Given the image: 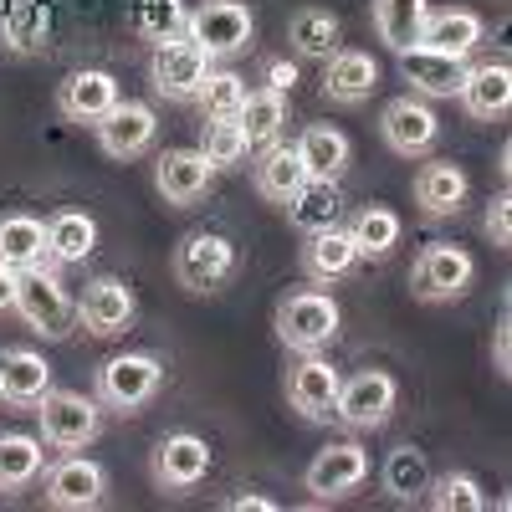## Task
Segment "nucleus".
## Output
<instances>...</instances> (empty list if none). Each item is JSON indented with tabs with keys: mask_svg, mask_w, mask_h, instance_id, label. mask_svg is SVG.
Returning <instances> with one entry per match:
<instances>
[{
	"mask_svg": "<svg viewBox=\"0 0 512 512\" xmlns=\"http://www.w3.org/2000/svg\"><path fill=\"white\" fill-rule=\"evenodd\" d=\"M164 384V364L154 354H113L98 364V405L118 415H139Z\"/></svg>",
	"mask_w": 512,
	"mask_h": 512,
	"instance_id": "obj_1",
	"label": "nucleus"
},
{
	"mask_svg": "<svg viewBox=\"0 0 512 512\" xmlns=\"http://www.w3.org/2000/svg\"><path fill=\"white\" fill-rule=\"evenodd\" d=\"M16 313L26 318V328H36L41 338H67L77 323V303L67 297V287L57 282V267H31L16 282Z\"/></svg>",
	"mask_w": 512,
	"mask_h": 512,
	"instance_id": "obj_2",
	"label": "nucleus"
},
{
	"mask_svg": "<svg viewBox=\"0 0 512 512\" xmlns=\"http://www.w3.org/2000/svg\"><path fill=\"white\" fill-rule=\"evenodd\" d=\"M338 333V303L328 292H292L277 303V338L292 354H318Z\"/></svg>",
	"mask_w": 512,
	"mask_h": 512,
	"instance_id": "obj_3",
	"label": "nucleus"
},
{
	"mask_svg": "<svg viewBox=\"0 0 512 512\" xmlns=\"http://www.w3.org/2000/svg\"><path fill=\"white\" fill-rule=\"evenodd\" d=\"M185 36L210 62H216V57H241V52H251L256 21H251V11L241 6V0H205V6L190 11Z\"/></svg>",
	"mask_w": 512,
	"mask_h": 512,
	"instance_id": "obj_4",
	"label": "nucleus"
},
{
	"mask_svg": "<svg viewBox=\"0 0 512 512\" xmlns=\"http://www.w3.org/2000/svg\"><path fill=\"white\" fill-rule=\"evenodd\" d=\"M231 272H236V246L221 231H190L175 246V282L195 297L221 292L231 282Z\"/></svg>",
	"mask_w": 512,
	"mask_h": 512,
	"instance_id": "obj_5",
	"label": "nucleus"
},
{
	"mask_svg": "<svg viewBox=\"0 0 512 512\" xmlns=\"http://www.w3.org/2000/svg\"><path fill=\"white\" fill-rule=\"evenodd\" d=\"M472 277H477L472 251H461L451 241H431L410 267V292L420 297V303H451V297H461L466 287H472Z\"/></svg>",
	"mask_w": 512,
	"mask_h": 512,
	"instance_id": "obj_6",
	"label": "nucleus"
},
{
	"mask_svg": "<svg viewBox=\"0 0 512 512\" xmlns=\"http://www.w3.org/2000/svg\"><path fill=\"white\" fill-rule=\"evenodd\" d=\"M395 400H400L395 374H384V369H364V374H354V379H338L333 415L344 420L349 431H379V425L395 415Z\"/></svg>",
	"mask_w": 512,
	"mask_h": 512,
	"instance_id": "obj_7",
	"label": "nucleus"
},
{
	"mask_svg": "<svg viewBox=\"0 0 512 512\" xmlns=\"http://www.w3.org/2000/svg\"><path fill=\"white\" fill-rule=\"evenodd\" d=\"M36 415H41V441L57 446V451H82L98 436V425H103L98 400L77 395V390H47Z\"/></svg>",
	"mask_w": 512,
	"mask_h": 512,
	"instance_id": "obj_8",
	"label": "nucleus"
},
{
	"mask_svg": "<svg viewBox=\"0 0 512 512\" xmlns=\"http://www.w3.org/2000/svg\"><path fill=\"white\" fill-rule=\"evenodd\" d=\"M379 134H384V144H390L400 159H415V154H431V144L441 139V118H436V108L425 98L400 93V98L384 103Z\"/></svg>",
	"mask_w": 512,
	"mask_h": 512,
	"instance_id": "obj_9",
	"label": "nucleus"
},
{
	"mask_svg": "<svg viewBox=\"0 0 512 512\" xmlns=\"http://www.w3.org/2000/svg\"><path fill=\"white\" fill-rule=\"evenodd\" d=\"M205 72H210V57L195 47L190 36L159 41L154 57H149V82H154V93H159V98H175V103H185V98L200 93Z\"/></svg>",
	"mask_w": 512,
	"mask_h": 512,
	"instance_id": "obj_10",
	"label": "nucleus"
},
{
	"mask_svg": "<svg viewBox=\"0 0 512 512\" xmlns=\"http://www.w3.org/2000/svg\"><path fill=\"white\" fill-rule=\"evenodd\" d=\"M369 477V451L354 446V441H338L328 451H318L308 461V472H303V487L318 497V502H338V497H349L359 492Z\"/></svg>",
	"mask_w": 512,
	"mask_h": 512,
	"instance_id": "obj_11",
	"label": "nucleus"
},
{
	"mask_svg": "<svg viewBox=\"0 0 512 512\" xmlns=\"http://www.w3.org/2000/svg\"><path fill=\"white\" fill-rule=\"evenodd\" d=\"M118 77L113 72H103V67H77L62 88H57V108H62V118L67 123H88V128H98L113 108H118Z\"/></svg>",
	"mask_w": 512,
	"mask_h": 512,
	"instance_id": "obj_12",
	"label": "nucleus"
},
{
	"mask_svg": "<svg viewBox=\"0 0 512 512\" xmlns=\"http://www.w3.org/2000/svg\"><path fill=\"white\" fill-rule=\"evenodd\" d=\"M134 313H139L134 287L118 282V277H98V282H88V292H82V303H77V323L88 328L93 338H118V333H128Z\"/></svg>",
	"mask_w": 512,
	"mask_h": 512,
	"instance_id": "obj_13",
	"label": "nucleus"
},
{
	"mask_svg": "<svg viewBox=\"0 0 512 512\" xmlns=\"http://www.w3.org/2000/svg\"><path fill=\"white\" fill-rule=\"evenodd\" d=\"M210 477V446L190 431H175L154 446V482L164 492H190Z\"/></svg>",
	"mask_w": 512,
	"mask_h": 512,
	"instance_id": "obj_14",
	"label": "nucleus"
},
{
	"mask_svg": "<svg viewBox=\"0 0 512 512\" xmlns=\"http://www.w3.org/2000/svg\"><path fill=\"white\" fill-rule=\"evenodd\" d=\"M210 180H216V169L200 149H164L154 159V190L164 195V205H195L205 200Z\"/></svg>",
	"mask_w": 512,
	"mask_h": 512,
	"instance_id": "obj_15",
	"label": "nucleus"
},
{
	"mask_svg": "<svg viewBox=\"0 0 512 512\" xmlns=\"http://www.w3.org/2000/svg\"><path fill=\"white\" fill-rule=\"evenodd\" d=\"M159 134V118L149 103H134V98H118V108L98 123V149L108 159H139Z\"/></svg>",
	"mask_w": 512,
	"mask_h": 512,
	"instance_id": "obj_16",
	"label": "nucleus"
},
{
	"mask_svg": "<svg viewBox=\"0 0 512 512\" xmlns=\"http://www.w3.org/2000/svg\"><path fill=\"white\" fill-rule=\"evenodd\" d=\"M103 492H108V472H103L98 461H88V456H67V461H57L52 472H47V487H41V497H47L52 507H62V512L98 507Z\"/></svg>",
	"mask_w": 512,
	"mask_h": 512,
	"instance_id": "obj_17",
	"label": "nucleus"
},
{
	"mask_svg": "<svg viewBox=\"0 0 512 512\" xmlns=\"http://www.w3.org/2000/svg\"><path fill=\"white\" fill-rule=\"evenodd\" d=\"M333 400H338V369L318 354H303V364L287 374V405L303 420H328Z\"/></svg>",
	"mask_w": 512,
	"mask_h": 512,
	"instance_id": "obj_18",
	"label": "nucleus"
},
{
	"mask_svg": "<svg viewBox=\"0 0 512 512\" xmlns=\"http://www.w3.org/2000/svg\"><path fill=\"white\" fill-rule=\"evenodd\" d=\"M379 88V62L369 52H354V47H338L323 67V98L338 103V108H354L364 103L369 93Z\"/></svg>",
	"mask_w": 512,
	"mask_h": 512,
	"instance_id": "obj_19",
	"label": "nucleus"
},
{
	"mask_svg": "<svg viewBox=\"0 0 512 512\" xmlns=\"http://www.w3.org/2000/svg\"><path fill=\"white\" fill-rule=\"evenodd\" d=\"M400 77L410 82L415 98H456L461 82H466V62L425 52V47H410V52H400Z\"/></svg>",
	"mask_w": 512,
	"mask_h": 512,
	"instance_id": "obj_20",
	"label": "nucleus"
},
{
	"mask_svg": "<svg viewBox=\"0 0 512 512\" xmlns=\"http://www.w3.org/2000/svg\"><path fill=\"white\" fill-rule=\"evenodd\" d=\"M359 262H364V256H359V246H354V236H349L344 226L313 231V236H308V246H303V272H308L318 287L344 282Z\"/></svg>",
	"mask_w": 512,
	"mask_h": 512,
	"instance_id": "obj_21",
	"label": "nucleus"
},
{
	"mask_svg": "<svg viewBox=\"0 0 512 512\" xmlns=\"http://www.w3.org/2000/svg\"><path fill=\"white\" fill-rule=\"evenodd\" d=\"M461 108L472 113L477 123H492L512 108V67L507 62H487V67H466V82H461Z\"/></svg>",
	"mask_w": 512,
	"mask_h": 512,
	"instance_id": "obj_22",
	"label": "nucleus"
},
{
	"mask_svg": "<svg viewBox=\"0 0 512 512\" xmlns=\"http://www.w3.org/2000/svg\"><path fill=\"white\" fill-rule=\"evenodd\" d=\"M47 390H52V364L36 349H0V400L41 405Z\"/></svg>",
	"mask_w": 512,
	"mask_h": 512,
	"instance_id": "obj_23",
	"label": "nucleus"
},
{
	"mask_svg": "<svg viewBox=\"0 0 512 512\" xmlns=\"http://www.w3.org/2000/svg\"><path fill=\"white\" fill-rule=\"evenodd\" d=\"M251 185H256L262 200L287 205L297 190L308 185V169H303V159H297V144H267L262 159H256V169H251Z\"/></svg>",
	"mask_w": 512,
	"mask_h": 512,
	"instance_id": "obj_24",
	"label": "nucleus"
},
{
	"mask_svg": "<svg viewBox=\"0 0 512 512\" xmlns=\"http://www.w3.org/2000/svg\"><path fill=\"white\" fill-rule=\"evenodd\" d=\"M98 246V221L88 210H62L47 221V267H77Z\"/></svg>",
	"mask_w": 512,
	"mask_h": 512,
	"instance_id": "obj_25",
	"label": "nucleus"
},
{
	"mask_svg": "<svg viewBox=\"0 0 512 512\" xmlns=\"http://www.w3.org/2000/svg\"><path fill=\"white\" fill-rule=\"evenodd\" d=\"M297 159H303L308 180H338L354 159V144H349V134H338L328 123H308L303 139H297Z\"/></svg>",
	"mask_w": 512,
	"mask_h": 512,
	"instance_id": "obj_26",
	"label": "nucleus"
},
{
	"mask_svg": "<svg viewBox=\"0 0 512 512\" xmlns=\"http://www.w3.org/2000/svg\"><path fill=\"white\" fill-rule=\"evenodd\" d=\"M47 36H52V11L41 6V0H6V6H0V41H6L16 57L41 52Z\"/></svg>",
	"mask_w": 512,
	"mask_h": 512,
	"instance_id": "obj_27",
	"label": "nucleus"
},
{
	"mask_svg": "<svg viewBox=\"0 0 512 512\" xmlns=\"http://www.w3.org/2000/svg\"><path fill=\"white\" fill-rule=\"evenodd\" d=\"M482 41V16L477 11H441V16H425L420 26V47L425 52H441V57H461L477 52Z\"/></svg>",
	"mask_w": 512,
	"mask_h": 512,
	"instance_id": "obj_28",
	"label": "nucleus"
},
{
	"mask_svg": "<svg viewBox=\"0 0 512 512\" xmlns=\"http://www.w3.org/2000/svg\"><path fill=\"white\" fill-rule=\"evenodd\" d=\"M461 200H466L461 164H451V159L420 164V175H415V205L425 210V216H456Z\"/></svg>",
	"mask_w": 512,
	"mask_h": 512,
	"instance_id": "obj_29",
	"label": "nucleus"
},
{
	"mask_svg": "<svg viewBox=\"0 0 512 512\" xmlns=\"http://www.w3.org/2000/svg\"><path fill=\"white\" fill-rule=\"evenodd\" d=\"M0 267L11 272L47 267V226L36 216H0Z\"/></svg>",
	"mask_w": 512,
	"mask_h": 512,
	"instance_id": "obj_30",
	"label": "nucleus"
},
{
	"mask_svg": "<svg viewBox=\"0 0 512 512\" xmlns=\"http://www.w3.org/2000/svg\"><path fill=\"white\" fill-rule=\"evenodd\" d=\"M431 16V0H374V31L395 57L420 47V26Z\"/></svg>",
	"mask_w": 512,
	"mask_h": 512,
	"instance_id": "obj_31",
	"label": "nucleus"
},
{
	"mask_svg": "<svg viewBox=\"0 0 512 512\" xmlns=\"http://www.w3.org/2000/svg\"><path fill=\"white\" fill-rule=\"evenodd\" d=\"M287 216H292V226L297 231H328V226H338V210H344V190H338V180H308L303 190H297L287 205Z\"/></svg>",
	"mask_w": 512,
	"mask_h": 512,
	"instance_id": "obj_32",
	"label": "nucleus"
},
{
	"mask_svg": "<svg viewBox=\"0 0 512 512\" xmlns=\"http://www.w3.org/2000/svg\"><path fill=\"white\" fill-rule=\"evenodd\" d=\"M338 36H344V26H338V16L323 11V6H303V11L292 16V26H287L292 52L297 57H313V62H328L338 52Z\"/></svg>",
	"mask_w": 512,
	"mask_h": 512,
	"instance_id": "obj_33",
	"label": "nucleus"
},
{
	"mask_svg": "<svg viewBox=\"0 0 512 512\" xmlns=\"http://www.w3.org/2000/svg\"><path fill=\"white\" fill-rule=\"evenodd\" d=\"M128 26H134L144 41H180L190 26V6L185 0H128Z\"/></svg>",
	"mask_w": 512,
	"mask_h": 512,
	"instance_id": "obj_34",
	"label": "nucleus"
},
{
	"mask_svg": "<svg viewBox=\"0 0 512 512\" xmlns=\"http://www.w3.org/2000/svg\"><path fill=\"white\" fill-rule=\"evenodd\" d=\"M379 477H384V492H390L395 502H415V497H425V487H431V466H425L420 446H395Z\"/></svg>",
	"mask_w": 512,
	"mask_h": 512,
	"instance_id": "obj_35",
	"label": "nucleus"
},
{
	"mask_svg": "<svg viewBox=\"0 0 512 512\" xmlns=\"http://www.w3.org/2000/svg\"><path fill=\"white\" fill-rule=\"evenodd\" d=\"M282 123H287V98H282V93H272V88H262V93H246L241 128H246V144H251V149H267V144H277Z\"/></svg>",
	"mask_w": 512,
	"mask_h": 512,
	"instance_id": "obj_36",
	"label": "nucleus"
},
{
	"mask_svg": "<svg viewBox=\"0 0 512 512\" xmlns=\"http://www.w3.org/2000/svg\"><path fill=\"white\" fill-rule=\"evenodd\" d=\"M349 236H354V246H359V256H390L395 246H400V216L390 205H364L359 216H354V226H349Z\"/></svg>",
	"mask_w": 512,
	"mask_h": 512,
	"instance_id": "obj_37",
	"label": "nucleus"
},
{
	"mask_svg": "<svg viewBox=\"0 0 512 512\" xmlns=\"http://www.w3.org/2000/svg\"><path fill=\"white\" fill-rule=\"evenodd\" d=\"M36 472H41V441L36 436H21V431L0 436V492L31 487Z\"/></svg>",
	"mask_w": 512,
	"mask_h": 512,
	"instance_id": "obj_38",
	"label": "nucleus"
},
{
	"mask_svg": "<svg viewBox=\"0 0 512 512\" xmlns=\"http://www.w3.org/2000/svg\"><path fill=\"white\" fill-rule=\"evenodd\" d=\"M195 103H200V113H205L210 123L241 118V108H246V77H241V72H226V67H221V72H205Z\"/></svg>",
	"mask_w": 512,
	"mask_h": 512,
	"instance_id": "obj_39",
	"label": "nucleus"
},
{
	"mask_svg": "<svg viewBox=\"0 0 512 512\" xmlns=\"http://www.w3.org/2000/svg\"><path fill=\"white\" fill-rule=\"evenodd\" d=\"M425 502H431L436 512H482V507H487L477 477H466V472L431 477V487H425Z\"/></svg>",
	"mask_w": 512,
	"mask_h": 512,
	"instance_id": "obj_40",
	"label": "nucleus"
},
{
	"mask_svg": "<svg viewBox=\"0 0 512 512\" xmlns=\"http://www.w3.org/2000/svg\"><path fill=\"white\" fill-rule=\"evenodd\" d=\"M200 154L210 159V169H236V164H241V159L251 154L241 118H221V123H205V144H200Z\"/></svg>",
	"mask_w": 512,
	"mask_h": 512,
	"instance_id": "obj_41",
	"label": "nucleus"
},
{
	"mask_svg": "<svg viewBox=\"0 0 512 512\" xmlns=\"http://www.w3.org/2000/svg\"><path fill=\"white\" fill-rule=\"evenodd\" d=\"M487 236H492V246H512V200L507 195H497L487 205Z\"/></svg>",
	"mask_w": 512,
	"mask_h": 512,
	"instance_id": "obj_42",
	"label": "nucleus"
},
{
	"mask_svg": "<svg viewBox=\"0 0 512 512\" xmlns=\"http://www.w3.org/2000/svg\"><path fill=\"white\" fill-rule=\"evenodd\" d=\"M492 354H497V369L507 374L512 369V313L502 303V323H497V338H492Z\"/></svg>",
	"mask_w": 512,
	"mask_h": 512,
	"instance_id": "obj_43",
	"label": "nucleus"
},
{
	"mask_svg": "<svg viewBox=\"0 0 512 512\" xmlns=\"http://www.w3.org/2000/svg\"><path fill=\"white\" fill-rule=\"evenodd\" d=\"M292 82H297V67H292V62H272V67H267V88H272V93L287 98Z\"/></svg>",
	"mask_w": 512,
	"mask_h": 512,
	"instance_id": "obj_44",
	"label": "nucleus"
},
{
	"mask_svg": "<svg viewBox=\"0 0 512 512\" xmlns=\"http://www.w3.org/2000/svg\"><path fill=\"white\" fill-rule=\"evenodd\" d=\"M226 507H231V512H277V502H272V497H256V492H246V497H231Z\"/></svg>",
	"mask_w": 512,
	"mask_h": 512,
	"instance_id": "obj_45",
	"label": "nucleus"
},
{
	"mask_svg": "<svg viewBox=\"0 0 512 512\" xmlns=\"http://www.w3.org/2000/svg\"><path fill=\"white\" fill-rule=\"evenodd\" d=\"M16 282H21V272L0 267V313H6V308H16Z\"/></svg>",
	"mask_w": 512,
	"mask_h": 512,
	"instance_id": "obj_46",
	"label": "nucleus"
}]
</instances>
